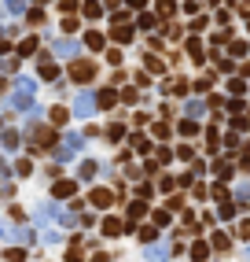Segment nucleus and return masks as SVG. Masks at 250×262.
Returning <instances> with one entry per match:
<instances>
[{
    "instance_id": "f257e3e1",
    "label": "nucleus",
    "mask_w": 250,
    "mask_h": 262,
    "mask_svg": "<svg viewBox=\"0 0 250 262\" xmlns=\"http://www.w3.org/2000/svg\"><path fill=\"white\" fill-rule=\"evenodd\" d=\"M110 203H114V192H110V188H96V192H92V207H110Z\"/></svg>"
},
{
    "instance_id": "f03ea898",
    "label": "nucleus",
    "mask_w": 250,
    "mask_h": 262,
    "mask_svg": "<svg viewBox=\"0 0 250 262\" xmlns=\"http://www.w3.org/2000/svg\"><path fill=\"white\" fill-rule=\"evenodd\" d=\"M52 192H55L59 200H67V196H74V192H77V185H74V181H59V185L52 188Z\"/></svg>"
},
{
    "instance_id": "7ed1b4c3",
    "label": "nucleus",
    "mask_w": 250,
    "mask_h": 262,
    "mask_svg": "<svg viewBox=\"0 0 250 262\" xmlns=\"http://www.w3.org/2000/svg\"><path fill=\"white\" fill-rule=\"evenodd\" d=\"M192 259L195 262H206L210 259V244H202V240H199V244H192Z\"/></svg>"
},
{
    "instance_id": "20e7f679",
    "label": "nucleus",
    "mask_w": 250,
    "mask_h": 262,
    "mask_svg": "<svg viewBox=\"0 0 250 262\" xmlns=\"http://www.w3.org/2000/svg\"><path fill=\"white\" fill-rule=\"evenodd\" d=\"M228 244H232V240H228V233H214V240H210V247H214V251H228Z\"/></svg>"
},
{
    "instance_id": "39448f33",
    "label": "nucleus",
    "mask_w": 250,
    "mask_h": 262,
    "mask_svg": "<svg viewBox=\"0 0 250 262\" xmlns=\"http://www.w3.org/2000/svg\"><path fill=\"white\" fill-rule=\"evenodd\" d=\"M74 78L77 81H89L92 78V63H74Z\"/></svg>"
},
{
    "instance_id": "423d86ee",
    "label": "nucleus",
    "mask_w": 250,
    "mask_h": 262,
    "mask_svg": "<svg viewBox=\"0 0 250 262\" xmlns=\"http://www.w3.org/2000/svg\"><path fill=\"white\" fill-rule=\"evenodd\" d=\"M122 222H118V218H107V222H103V233H107V237H118V233H122Z\"/></svg>"
},
{
    "instance_id": "0eeeda50",
    "label": "nucleus",
    "mask_w": 250,
    "mask_h": 262,
    "mask_svg": "<svg viewBox=\"0 0 250 262\" xmlns=\"http://www.w3.org/2000/svg\"><path fill=\"white\" fill-rule=\"evenodd\" d=\"M147 211V207H143V200H136V203H129V218H140V214Z\"/></svg>"
},
{
    "instance_id": "6e6552de",
    "label": "nucleus",
    "mask_w": 250,
    "mask_h": 262,
    "mask_svg": "<svg viewBox=\"0 0 250 262\" xmlns=\"http://www.w3.org/2000/svg\"><path fill=\"white\" fill-rule=\"evenodd\" d=\"M180 133L184 137H195V133H199V126H195V122H180Z\"/></svg>"
},
{
    "instance_id": "1a4fd4ad",
    "label": "nucleus",
    "mask_w": 250,
    "mask_h": 262,
    "mask_svg": "<svg viewBox=\"0 0 250 262\" xmlns=\"http://www.w3.org/2000/svg\"><path fill=\"white\" fill-rule=\"evenodd\" d=\"M155 233H159L155 225H151V229H140V240H143V244H151V240H155Z\"/></svg>"
},
{
    "instance_id": "9d476101",
    "label": "nucleus",
    "mask_w": 250,
    "mask_h": 262,
    "mask_svg": "<svg viewBox=\"0 0 250 262\" xmlns=\"http://www.w3.org/2000/svg\"><path fill=\"white\" fill-rule=\"evenodd\" d=\"M92 174H96V162H81V178H85V181H89V178H92Z\"/></svg>"
},
{
    "instance_id": "9b49d317",
    "label": "nucleus",
    "mask_w": 250,
    "mask_h": 262,
    "mask_svg": "<svg viewBox=\"0 0 250 262\" xmlns=\"http://www.w3.org/2000/svg\"><path fill=\"white\" fill-rule=\"evenodd\" d=\"M155 225H169V211H155Z\"/></svg>"
},
{
    "instance_id": "f8f14e48",
    "label": "nucleus",
    "mask_w": 250,
    "mask_h": 262,
    "mask_svg": "<svg viewBox=\"0 0 250 262\" xmlns=\"http://www.w3.org/2000/svg\"><path fill=\"white\" fill-rule=\"evenodd\" d=\"M67 262H81V247H77V244L67 251Z\"/></svg>"
},
{
    "instance_id": "ddd939ff",
    "label": "nucleus",
    "mask_w": 250,
    "mask_h": 262,
    "mask_svg": "<svg viewBox=\"0 0 250 262\" xmlns=\"http://www.w3.org/2000/svg\"><path fill=\"white\" fill-rule=\"evenodd\" d=\"M232 214H235V207L225 200V203H221V218H232Z\"/></svg>"
},
{
    "instance_id": "4468645a",
    "label": "nucleus",
    "mask_w": 250,
    "mask_h": 262,
    "mask_svg": "<svg viewBox=\"0 0 250 262\" xmlns=\"http://www.w3.org/2000/svg\"><path fill=\"white\" fill-rule=\"evenodd\" d=\"M15 170H18V174H22V178H26V174H30V170H34V166H30V162H26V159H18V162H15Z\"/></svg>"
},
{
    "instance_id": "2eb2a0df",
    "label": "nucleus",
    "mask_w": 250,
    "mask_h": 262,
    "mask_svg": "<svg viewBox=\"0 0 250 262\" xmlns=\"http://www.w3.org/2000/svg\"><path fill=\"white\" fill-rule=\"evenodd\" d=\"M8 259H11V262H22L26 251H22V247H15V251H8Z\"/></svg>"
},
{
    "instance_id": "dca6fc26",
    "label": "nucleus",
    "mask_w": 250,
    "mask_h": 262,
    "mask_svg": "<svg viewBox=\"0 0 250 262\" xmlns=\"http://www.w3.org/2000/svg\"><path fill=\"white\" fill-rule=\"evenodd\" d=\"M239 237H250V222H239V229H235Z\"/></svg>"
},
{
    "instance_id": "f3484780",
    "label": "nucleus",
    "mask_w": 250,
    "mask_h": 262,
    "mask_svg": "<svg viewBox=\"0 0 250 262\" xmlns=\"http://www.w3.org/2000/svg\"><path fill=\"white\" fill-rule=\"evenodd\" d=\"M247 262H250V247H247Z\"/></svg>"
}]
</instances>
